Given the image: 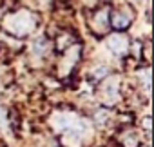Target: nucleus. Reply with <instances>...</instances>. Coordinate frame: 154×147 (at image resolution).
Returning a JSON list of instances; mask_svg holds the SVG:
<instances>
[{"label":"nucleus","mask_w":154,"mask_h":147,"mask_svg":"<svg viewBox=\"0 0 154 147\" xmlns=\"http://www.w3.org/2000/svg\"><path fill=\"white\" fill-rule=\"evenodd\" d=\"M8 29L13 33V35H26L29 33L33 27H35V22H36V17L27 11V9H22V11H17V13H11L8 18Z\"/></svg>","instance_id":"f257e3e1"},{"label":"nucleus","mask_w":154,"mask_h":147,"mask_svg":"<svg viewBox=\"0 0 154 147\" xmlns=\"http://www.w3.org/2000/svg\"><path fill=\"white\" fill-rule=\"evenodd\" d=\"M109 11H111L109 6H102V8H96V9L91 13V17H89V27H91V31H93L96 36H105V35L111 31Z\"/></svg>","instance_id":"f03ea898"},{"label":"nucleus","mask_w":154,"mask_h":147,"mask_svg":"<svg viewBox=\"0 0 154 147\" xmlns=\"http://www.w3.org/2000/svg\"><path fill=\"white\" fill-rule=\"evenodd\" d=\"M134 20V11L129 8V6H122V8H116V9H111L109 11V24H111V29H116V31H125Z\"/></svg>","instance_id":"7ed1b4c3"},{"label":"nucleus","mask_w":154,"mask_h":147,"mask_svg":"<svg viewBox=\"0 0 154 147\" xmlns=\"http://www.w3.org/2000/svg\"><path fill=\"white\" fill-rule=\"evenodd\" d=\"M109 47L111 51H114L116 55H122V53H127L129 51V42H127V36H123L122 33H116L109 38Z\"/></svg>","instance_id":"20e7f679"},{"label":"nucleus","mask_w":154,"mask_h":147,"mask_svg":"<svg viewBox=\"0 0 154 147\" xmlns=\"http://www.w3.org/2000/svg\"><path fill=\"white\" fill-rule=\"evenodd\" d=\"M72 44H74V36H72L71 33H60V35H56V38H54V47H56V51H60V53H63L65 49H69Z\"/></svg>","instance_id":"39448f33"},{"label":"nucleus","mask_w":154,"mask_h":147,"mask_svg":"<svg viewBox=\"0 0 154 147\" xmlns=\"http://www.w3.org/2000/svg\"><path fill=\"white\" fill-rule=\"evenodd\" d=\"M143 58H145V62L150 60V42H145V45H143Z\"/></svg>","instance_id":"423d86ee"}]
</instances>
